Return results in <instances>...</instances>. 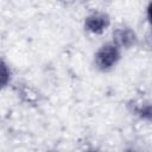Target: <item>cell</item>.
I'll list each match as a JSON object with an SVG mask.
<instances>
[{"label": "cell", "instance_id": "obj_1", "mask_svg": "<svg viewBox=\"0 0 152 152\" xmlns=\"http://www.w3.org/2000/svg\"><path fill=\"white\" fill-rule=\"evenodd\" d=\"M118 59H119V49L114 44L103 45L99 50L96 58H95L97 66L102 70H106L113 66Z\"/></svg>", "mask_w": 152, "mask_h": 152}, {"label": "cell", "instance_id": "obj_2", "mask_svg": "<svg viewBox=\"0 0 152 152\" xmlns=\"http://www.w3.org/2000/svg\"><path fill=\"white\" fill-rule=\"evenodd\" d=\"M108 18L104 14H93L90 15L87 21H86V26L89 31L94 32V33H101L107 26H108Z\"/></svg>", "mask_w": 152, "mask_h": 152}, {"label": "cell", "instance_id": "obj_3", "mask_svg": "<svg viewBox=\"0 0 152 152\" xmlns=\"http://www.w3.org/2000/svg\"><path fill=\"white\" fill-rule=\"evenodd\" d=\"M114 38H115V42L119 45H121V46H129V45L133 44L135 36L128 28H120V30H118L115 32Z\"/></svg>", "mask_w": 152, "mask_h": 152}, {"label": "cell", "instance_id": "obj_4", "mask_svg": "<svg viewBox=\"0 0 152 152\" xmlns=\"http://www.w3.org/2000/svg\"><path fill=\"white\" fill-rule=\"evenodd\" d=\"M147 14H148V19H150V21H151V24H152V4H151V5H150V7H148Z\"/></svg>", "mask_w": 152, "mask_h": 152}]
</instances>
